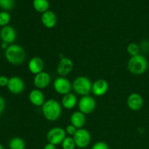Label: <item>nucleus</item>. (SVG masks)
<instances>
[{"label":"nucleus","mask_w":149,"mask_h":149,"mask_svg":"<svg viewBox=\"0 0 149 149\" xmlns=\"http://www.w3.org/2000/svg\"><path fill=\"white\" fill-rule=\"evenodd\" d=\"M44 117L49 122H55L59 119L62 114V105L54 99L46 100L42 106Z\"/></svg>","instance_id":"f257e3e1"},{"label":"nucleus","mask_w":149,"mask_h":149,"mask_svg":"<svg viewBox=\"0 0 149 149\" xmlns=\"http://www.w3.org/2000/svg\"><path fill=\"white\" fill-rule=\"evenodd\" d=\"M5 58L10 64L18 65L25 62L26 54L24 49L18 45H10L5 50Z\"/></svg>","instance_id":"f03ea898"},{"label":"nucleus","mask_w":149,"mask_h":149,"mask_svg":"<svg viewBox=\"0 0 149 149\" xmlns=\"http://www.w3.org/2000/svg\"><path fill=\"white\" fill-rule=\"evenodd\" d=\"M148 63L144 55H137L131 57L127 63V68L134 75H141L148 69Z\"/></svg>","instance_id":"7ed1b4c3"},{"label":"nucleus","mask_w":149,"mask_h":149,"mask_svg":"<svg viewBox=\"0 0 149 149\" xmlns=\"http://www.w3.org/2000/svg\"><path fill=\"white\" fill-rule=\"evenodd\" d=\"M93 83L87 77L81 76L74 80L72 83V89L77 94L81 96L89 95L92 93Z\"/></svg>","instance_id":"20e7f679"},{"label":"nucleus","mask_w":149,"mask_h":149,"mask_svg":"<svg viewBox=\"0 0 149 149\" xmlns=\"http://www.w3.org/2000/svg\"><path fill=\"white\" fill-rule=\"evenodd\" d=\"M77 147L79 148H85L90 144L92 136L90 132L87 130L81 128L77 130L75 135L73 136Z\"/></svg>","instance_id":"39448f33"},{"label":"nucleus","mask_w":149,"mask_h":149,"mask_svg":"<svg viewBox=\"0 0 149 149\" xmlns=\"http://www.w3.org/2000/svg\"><path fill=\"white\" fill-rule=\"evenodd\" d=\"M65 138H66L65 130L61 127H55L49 130L47 133V140L48 143L55 146L62 143Z\"/></svg>","instance_id":"423d86ee"},{"label":"nucleus","mask_w":149,"mask_h":149,"mask_svg":"<svg viewBox=\"0 0 149 149\" xmlns=\"http://www.w3.org/2000/svg\"><path fill=\"white\" fill-rule=\"evenodd\" d=\"M96 107V101L92 96H82L78 102L79 111L84 114H89L93 112Z\"/></svg>","instance_id":"0eeeda50"},{"label":"nucleus","mask_w":149,"mask_h":149,"mask_svg":"<svg viewBox=\"0 0 149 149\" xmlns=\"http://www.w3.org/2000/svg\"><path fill=\"white\" fill-rule=\"evenodd\" d=\"M53 87L55 91L60 95H65L71 93L72 89V84L66 77H59L55 79L53 82Z\"/></svg>","instance_id":"6e6552de"},{"label":"nucleus","mask_w":149,"mask_h":149,"mask_svg":"<svg viewBox=\"0 0 149 149\" xmlns=\"http://www.w3.org/2000/svg\"><path fill=\"white\" fill-rule=\"evenodd\" d=\"M74 68V63L70 58L63 57L61 58L57 65V73L59 77H65L72 71Z\"/></svg>","instance_id":"1a4fd4ad"},{"label":"nucleus","mask_w":149,"mask_h":149,"mask_svg":"<svg viewBox=\"0 0 149 149\" xmlns=\"http://www.w3.org/2000/svg\"><path fill=\"white\" fill-rule=\"evenodd\" d=\"M7 89L11 93L14 95H19L23 92L25 89V84L23 80L18 77H13L9 79Z\"/></svg>","instance_id":"9d476101"},{"label":"nucleus","mask_w":149,"mask_h":149,"mask_svg":"<svg viewBox=\"0 0 149 149\" xmlns=\"http://www.w3.org/2000/svg\"><path fill=\"white\" fill-rule=\"evenodd\" d=\"M51 82V77L47 72L42 71L35 75L33 78V85L36 89L42 90L49 86Z\"/></svg>","instance_id":"9b49d317"},{"label":"nucleus","mask_w":149,"mask_h":149,"mask_svg":"<svg viewBox=\"0 0 149 149\" xmlns=\"http://www.w3.org/2000/svg\"><path fill=\"white\" fill-rule=\"evenodd\" d=\"M127 104L130 110L137 111L141 110L143 106V99L138 93H133L129 95L127 100Z\"/></svg>","instance_id":"f8f14e48"},{"label":"nucleus","mask_w":149,"mask_h":149,"mask_svg":"<svg viewBox=\"0 0 149 149\" xmlns=\"http://www.w3.org/2000/svg\"><path fill=\"white\" fill-rule=\"evenodd\" d=\"M109 88V83L105 79H97L93 83L92 93L97 97H101L106 94Z\"/></svg>","instance_id":"ddd939ff"},{"label":"nucleus","mask_w":149,"mask_h":149,"mask_svg":"<svg viewBox=\"0 0 149 149\" xmlns=\"http://www.w3.org/2000/svg\"><path fill=\"white\" fill-rule=\"evenodd\" d=\"M0 37L3 42L7 44H12L17 38V33L13 27L10 26H4L0 30Z\"/></svg>","instance_id":"4468645a"},{"label":"nucleus","mask_w":149,"mask_h":149,"mask_svg":"<svg viewBox=\"0 0 149 149\" xmlns=\"http://www.w3.org/2000/svg\"><path fill=\"white\" fill-rule=\"evenodd\" d=\"M29 101L32 105L37 107L43 106L45 102V96L43 92L39 89H33L29 93Z\"/></svg>","instance_id":"2eb2a0df"},{"label":"nucleus","mask_w":149,"mask_h":149,"mask_svg":"<svg viewBox=\"0 0 149 149\" xmlns=\"http://www.w3.org/2000/svg\"><path fill=\"white\" fill-rule=\"evenodd\" d=\"M45 68L44 61L39 57H33L29 61L28 64V68L31 74L36 75L43 71Z\"/></svg>","instance_id":"dca6fc26"},{"label":"nucleus","mask_w":149,"mask_h":149,"mask_svg":"<svg viewBox=\"0 0 149 149\" xmlns=\"http://www.w3.org/2000/svg\"><path fill=\"white\" fill-rule=\"evenodd\" d=\"M41 21L45 27L47 29H52L55 27L58 22V17L54 12L48 10L42 13L41 17Z\"/></svg>","instance_id":"f3484780"},{"label":"nucleus","mask_w":149,"mask_h":149,"mask_svg":"<svg viewBox=\"0 0 149 149\" xmlns=\"http://www.w3.org/2000/svg\"><path fill=\"white\" fill-rule=\"evenodd\" d=\"M71 125H74L77 129H81L86 123V116L81 111H75L71 114L70 118Z\"/></svg>","instance_id":"a211bd4d"},{"label":"nucleus","mask_w":149,"mask_h":149,"mask_svg":"<svg viewBox=\"0 0 149 149\" xmlns=\"http://www.w3.org/2000/svg\"><path fill=\"white\" fill-rule=\"evenodd\" d=\"M77 103V97L75 94L72 93H69L68 94L65 95L63 97L62 100H61V105L65 109H73Z\"/></svg>","instance_id":"6ab92c4d"},{"label":"nucleus","mask_w":149,"mask_h":149,"mask_svg":"<svg viewBox=\"0 0 149 149\" xmlns=\"http://www.w3.org/2000/svg\"><path fill=\"white\" fill-rule=\"evenodd\" d=\"M33 7L38 13H44L49 10V2L48 0H33Z\"/></svg>","instance_id":"aec40b11"},{"label":"nucleus","mask_w":149,"mask_h":149,"mask_svg":"<svg viewBox=\"0 0 149 149\" xmlns=\"http://www.w3.org/2000/svg\"><path fill=\"white\" fill-rule=\"evenodd\" d=\"M10 149H25L26 148V143L22 138L15 137L12 138L9 142Z\"/></svg>","instance_id":"412c9836"},{"label":"nucleus","mask_w":149,"mask_h":149,"mask_svg":"<svg viewBox=\"0 0 149 149\" xmlns=\"http://www.w3.org/2000/svg\"><path fill=\"white\" fill-rule=\"evenodd\" d=\"M140 50H141V47L139 45L136 43H130L127 47V53L130 55L131 57L135 56L137 55H139Z\"/></svg>","instance_id":"4be33fe9"},{"label":"nucleus","mask_w":149,"mask_h":149,"mask_svg":"<svg viewBox=\"0 0 149 149\" xmlns=\"http://www.w3.org/2000/svg\"><path fill=\"white\" fill-rule=\"evenodd\" d=\"M61 146L63 149H75L77 147L74 138L71 137H66L62 142Z\"/></svg>","instance_id":"5701e85b"},{"label":"nucleus","mask_w":149,"mask_h":149,"mask_svg":"<svg viewBox=\"0 0 149 149\" xmlns=\"http://www.w3.org/2000/svg\"><path fill=\"white\" fill-rule=\"evenodd\" d=\"M10 20H11V16H10V13L8 12H0V26H3V27L8 26Z\"/></svg>","instance_id":"b1692460"},{"label":"nucleus","mask_w":149,"mask_h":149,"mask_svg":"<svg viewBox=\"0 0 149 149\" xmlns=\"http://www.w3.org/2000/svg\"><path fill=\"white\" fill-rule=\"evenodd\" d=\"M15 7V0H0V7L4 11L11 10Z\"/></svg>","instance_id":"393cba45"},{"label":"nucleus","mask_w":149,"mask_h":149,"mask_svg":"<svg viewBox=\"0 0 149 149\" xmlns=\"http://www.w3.org/2000/svg\"><path fill=\"white\" fill-rule=\"evenodd\" d=\"M91 149H109V146L106 143L103 141H99V142L95 143Z\"/></svg>","instance_id":"a878e982"},{"label":"nucleus","mask_w":149,"mask_h":149,"mask_svg":"<svg viewBox=\"0 0 149 149\" xmlns=\"http://www.w3.org/2000/svg\"><path fill=\"white\" fill-rule=\"evenodd\" d=\"M77 130H78L77 128H76L74 125L71 124V125H67L65 130V132H66V134L71 135V136H74V135H75L76 132H77Z\"/></svg>","instance_id":"bb28decb"},{"label":"nucleus","mask_w":149,"mask_h":149,"mask_svg":"<svg viewBox=\"0 0 149 149\" xmlns=\"http://www.w3.org/2000/svg\"><path fill=\"white\" fill-rule=\"evenodd\" d=\"M9 79L5 76H0V87H7Z\"/></svg>","instance_id":"cd10ccee"},{"label":"nucleus","mask_w":149,"mask_h":149,"mask_svg":"<svg viewBox=\"0 0 149 149\" xmlns=\"http://www.w3.org/2000/svg\"><path fill=\"white\" fill-rule=\"evenodd\" d=\"M6 107V103L5 100L4 99V97L0 96V115L4 112V109Z\"/></svg>","instance_id":"c85d7f7f"},{"label":"nucleus","mask_w":149,"mask_h":149,"mask_svg":"<svg viewBox=\"0 0 149 149\" xmlns=\"http://www.w3.org/2000/svg\"><path fill=\"white\" fill-rule=\"evenodd\" d=\"M43 149H57V148H56V146L54 145V144L48 143L47 144H46V145L44 146Z\"/></svg>","instance_id":"c756f323"},{"label":"nucleus","mask_w":149,"mask_h":149,"mask_svg":"<svg viewBox=\"0 0 149 149\" xmlns=\"http://www.w3.org/2000/svg\"><path fill=\"white\" fill-rule=\"evenodd\" d=\"M1 48H2V49H5V50H6V49H7V47H9V45H8V44H7V43H5V42H2V43H1Z\"/></svg>","instance_id":"7c9ffc66"},{"label":"nucleus","mask_w":149,"mask_h":149,"mask_svg":"<svg viewBox=\"0 0 149 149\" xmlns=\"http://www.w3.org/2000/svg\"><path fill=\"white\" fill-rule=\"evenodd\" d=\"M0 149H4V147H3V146L1 143H0Z\"/></svg>","instance_id":"2f4dec72"}]
</instances>
